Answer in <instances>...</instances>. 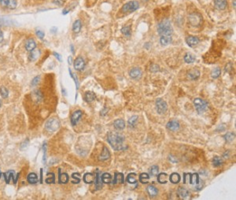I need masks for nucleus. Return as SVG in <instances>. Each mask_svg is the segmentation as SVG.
<instances>
[{
	"mask_svg": "<svg viewBox=\"0 0 236 200\" xmlns=\"http://www.w3.org/2000/svg\"><path fill=\"white\" fill-rule=\"evenodd\" d=\"M125 139V136L118 132H109L107 136L109 143L115 150H123L127 148V146L124 144Z\"/></svg>",
	"mask_w": 236,
	"mask_h": 200,
	"instance_id": "nucleus-1",
	"label": "nucleus"
},
{
	"mask_svg": "<svg viewBox=\"0 0 236 200\" xmlns=\"http://www.w3.org/2000/svg\"><path fill=\"white\" fill-rule=\"evenodd\" d=\"M158 32L161 36H172L173 30H172V27L171 25V22L168 19H165L162 20L158 24Z\"/></svg>",
	"mask_w": 236,
	"mask_h": 200,
	"instance_id": "nucleus-2",
	"label": "nucleus"
},
{
	"mask_svg": "<svg viewBox=\"0 0 236 200\" xmlns=\"http://www.w3.org/2000/svg\"><path fill=\"white\" fill-rule=\"evenodd\" d=\"M60 127V122L56 118L49 119L46 124H45V129H47L48 132H54L57 131Z\"/></svg>",
	"mask_w": 236,
	"mask_h": 200,
	"instance_id": "nucleus-3",
	"label": "nucleus"
},
{
	"mask_svg": "<svg viewBox=\"0 0 236 200\" xmlns=\"http://www.w3.org/2000/svg\"><path fill=\"white\" fill-rule=\"evenodd\" d=\"M194 105L195 106L197 111L198 114H202L208 109V104L206 101L202 100V98H197L194 100Z\"/></svg>",
	"mask_w": 236,
	"mask_h": 200,
	"instance_id": "nucleus-4",
	"label": "nucleus"
},
{
	"mask_svg": "<svg viewBox=\"0 0 236 200\" xmlns=\"http://www.w3.org/2000/svg\"><path fill=\"white\" fill-rule=\"evenodd\" d=\"M139 5L138 2L136 1H132V2H128V3L124 5V7H122V11L124 13H132L134 12L136 10H138Z\"/></svg>",
	"mask_w": 236,
	"mask_h": 200,
	"instance_id": "nucleus-5",
	"label": "nucleus"
},
{
	"mask_svg": "<svg viewBox=\"0 0 236 200\" xmlns=\"http://www.w3.org/2000/svg\"><path fill=\"white\" fill-rule=\"evenodd\" d=\"M156 106H157V111L159 114H163L167 111L168 106L165 101L162 98H158L156 100Z\"/></svg>",
	"mask_w": 236,
	"mask_h": 200,
	"instance_id": "nucleus-6",
	"label": "nucleus"
},
{
	"mask_svg": "<svg viewBox=\"0 0 236 200\" xmlns=\"http://www.w3.org/2000/svg\"><path fill=\"white\" fill-rule=\"evenodd\" d=\"M189 20H190L191 24L194 26H198L199 24H201L202 18V16L200 14H197V13H194V14H191L189 16Z\"/></svg>",
	"mask_w": 236,
	"mask_h": 200,
	"instance_id": "nucleus-7",
	"label": "nucleus"
},
{
	"mask_svg": "<svg viewBox=\"0 0 236 200\" xmlns=\"http://www.w3.org/2000/svg\"><path fill=\"white\" fill-rule=\"evenodd\" d=\"M73 65H74V69L76 70H77V71L83 70L85 67V61L84 58L82 57H78L77 58H76Z\"/></svg>",
	"mask_w": 236,
	"mask_h": 200,
	"instance_id": "nucleus-8",
	"label": "nucleus"
},
{
	"mask_svg": "<svg viewBox=\"0 0 236 200\" xmlns=\"http://www.w3.org/2000/svg\"><path fill=\"white\" fill-rule=\"evenodd\" d=\"M82 114H83V113L81 110H76V111L73 112V114L71 116V124L73 126L76 125L79 121V120L82 117Z\"/></svg>",
	"mask_w": 236,
	"mask_h": 200,
	"instance_id": "nucleus-9",
	"label": "nucleus"
},
{
	"mask_svg": "<svg viewBox=\"0 0 236 200\" xmlns=\"http://www.w3.org/2000/svg\"><path fill=\"white\" fill-rule=\"evenodd\" d=\"M94 185H95V187L97 190H99L101 189L102 187V177H101V173L100 172L97 170L96 171V173H95V180H94Z\"/></svg>",
	"mask_w": 236,
	"mask_h": 200,
	"instance_id": "nucleus-10",
	"label": "nucleus"
},
{
	"mask_svg": "<svg viewBox=\"0 0 236 200\" xmlns=\"http://www.w3.org/2000/svg\"><path fill=\"white\" fill-rule=\"evenodd\" d=\"M95 180V174H93L91 173H85L83 177V180L86 183H93Z\"/></svg>",
	"mask_w": 236,
	"mask_h": 200,
	"instance_id": "nucleus-11",
	"label": "nucleus"
},
{
	"mask_svg": "<svg viewBox=\"0 0 236 200\" xmlns=\"http://www.w3.org/2000/svg\"><path fill=\"white\" fill-rule=\"evenodd\" d=\"M125 183V176H124V174H123V173H115L114 178H113V180L112 183H113V184H116V183Z\"/></svg>",
	"mask_w": 236,
	"mask_h": 200,
	"instance_id": "nucleus-12",
	"label": "nucleus"
},
{
	"mask_svg": "<svg viewBox=\"0 0 236 200\" xmlns=\"http://www.w3.org/2000/svg\"><path fill=\"white\" fill-rule=\"evenodd\" d=\"M69 182V175L67 173H61V170H58V183H66Z\"/></svg>",
	"mask_w": 236,
	"mask_h": 200,
	"instance_id": "nucleus-13",
	"label": "nucleus"
},
{
	"mask_svg": "<svg viewBox=\"0 0 236 200\" xmlns=\"http://www.w3.org/2000/svg\"><path fill=\"white\" fill-rule=\"evenodd\" d=\"M129 75H130V77H131L132 78L138 79L141 77L142 71L140 70V69L133 68L130 70V72H129Z\"/></svg>",
	"mask_w": 236,
	"mask_h": 200,
	"instance_id": "nucleus-14",
	"label": "nucleus"
},
{
	"mask_svg": "<svg viewBox=\"0 0 236 200\" xmlns=\"http://www.w3.org/2000/svg\"><path fill=\"white\" fill-rule=\"evenodd\" d=\"M167 128L171 130V131H177L178 129H179V122L175 120H173V121H169L168 124H167Z\"/></svg>",
	"mask_w": 236,
	"mask_h": 200,
	"instance_id": "nucleus-15",
	"label": "nucleus"
},
{
	"mask_svg": "<svg viewBox=\"0 0 236 200\" xmlns=\"http://www.w3.org/2000/svg\"><path fill=\"white\" fill-rule=\"evenodd\" d=\"M40 51L39 49H34L33 51H30L28 58L31 61H34L40 57Z\"/></svg>",
	"mask_w": 236,
	"mask_h": 200,
	"instance_id": "nucleus-16",
	"label": "nucleus"
},
{
	"mask_svg": "<svg viewBox=\"0 0 236 200\" xmlns=\"http://www.w3.org/2000/svg\"><path fill=\"white\" fill-rule=\"evenodd\" d=\"M187 44H188V46L190 47H194L196 45H198L199 43V40L195 36H188L186 40Z\"/></svg>",
	"mask_w": 236,
	"mask_h": 200,
	"instance_id": "nucleus-17",
	"label": "nucleus"
},
{
	"mask_svg": "<svg viewBox=\"0 0 236 200\" xmlns=\"http://www.w3.org/2000/svg\"><path fill=\"white\" fill-rule=\"evenodd\" d=\"M36 42L33 39H29L28 40L26 44H25V48L28 51H33L34 49H36Z\"/></svg>",
	"mask_w": 236,
	"mask_h": 200,
	"instance_id": "nucleus-18",
	"label": "nucleus"
},
{
	"mask_svg": "<svg viewBox=\"0 0 236 200\" xmlns=\"http://www.w3.org/2000/svg\"><path fill=\"white\" fill-rule=\"evenodd\" d=\"M27 180L28 182L32 184H35V183H38L39 179H38V176L36 175V173H30L27 176Z\"/></svg>",
	"mask_w": 236,
	"mask_h": 200,
	"instance_id": "nucleus-19",
	"label": "nucleus"
},
{
	"mask_svg": "<svg viewBox=\"0 0 236 200\" xmlns=\"http://www.w3.org/2000/svg\"><path fill=\"white\" fill-rule=\"evenodd\" d=\"M189 175H190V183L191 184H199V183H200V179H199V176L198 174L197 173H193V174H191V173H189Z\"/></svg>",
	"mask_w": 236,
	"mask_h": 200,
	"instance_id": "nucleus-20",
	"label": "nucleus"
},
{
	"mask_svg": "<svg viewBox=\"0 0 236 200\" xmlns=\"http://www.w3.org/2000/svg\"><path fill=\"white\" fill-rule=\"evenodd\" d=\"M177 194L181 199H186L189 196V191L187 189H186L184 187H179L178 190H177Z\"/></svg>",
	"mask_w": 236,
	"mask_h": 200,
	"instance_id": "nucleus-21",
	"label": "nucleus"
},
{
	"mask_svg": "<svg viewBox=\"0 0 236 200\" xmlns=\"http://www.w3.org/2000/svg\"><path fill=\"white\" fill-rule=\"evenodd\" d=\"M113 125L115 129H117V130H122L125 128V123L122 119H117L113 122Z\"/></svg>",
	"mask_w": 236,
	"mask_h": 200,
	"instance_id": "nucleus-22",
	"label": "nucleus"
},
{
	"mask_svg": "<svg viewBox=\"0 0 236 200\" xmlns=\"http://www.w3.org/2000/svg\"><path fill=\"white\" fill-rule=\"evenodd\" d=\"M109 157H110V154H109V151L108 148H107L106 147H104L101 155L99 156V160H101V161H105V160H107L108 158H109Z\"/></svg>",
	"mask_w": 236,
	"mask_h": 200,
	"instance_id": "nucleus-23",
	"label": "nucleus"
},
{
	"mask_svg": "<svg viewBox=\"0 0 236 200\" xmlns=\"http://www.w3.org/2000/svg\"><path fill=\"white\" fill-rule=\"evenodd\" d=\"M169 180H170L171 183H174V184L178 183L180 181V176H179V174L176 173H172L170 175V176H169Z\"/></svg>",
	"mask_w": 236,
	"mask_h": 200,
	"instance_id": "nucleus-24",
	"label": "nucleus"
},
{
	"mask_svg": "<svg viewBox=\"0 0 236 200\" xmlns=\"http://www.w3.org/2000/svg\"><path fill=\"white\" fill-rule=\"evenodd\" d=\"M146 189H147V192L150 197H155L158 193V190L154 185H149Z\"/></svg>",
	"mask_w": 236,
	"mask_h": 200,
	"instance_id": "nucleus-25",
	"label": "nucleus"
},
{
	"mask_svg": "<svg viewBox=\"0 0 236 200\" xmlns=\"http://www.w3.org/2000/svg\"><path fill=\"white\" fill-rule=\"evenodd\" d=\"M199 76H200V72L198 69H195L191 70L188 73V78L191 79V80H196V79L198 78Z\"/></svg>",
	"mask_w": 236,
	"mask_h": 200,
	"instance_id": "nucleus-26",
	"label": "nucleus"
},
{
	"mask_svg": "<svg viewBox=\"0 0 236 200\" xmlns=\"http://www.w3.org/2000/svg\"><path fill=\"white\" fill-rule=\"evenodd\" d=\"M215 6L219 10H224L227 7L226 0H215Z\"/></svg>",
	"mask_w": 236,
	"mask_h": 200,
	"instance_id": "nucleus-27",
	"label": "nucleus"
},
{
	"mask_svg": "<svg viewBox=\"0 0 236 200\" xmlns=\"http://www.w3.org/2000/svg\"><path fill=\"white\" fill-rule=\"evenodd\" d=\"M127 182L132 184H136L137 183V180H136V174L135 173H129L127 176Z\"/></svg>",
	"mask_w": 236,
	"mask_h": 200,
	"instance_id": "nucleus-28",
	"label": "nucleus"
},
{
	"mask_svg": "<svg viewBox=\"0 0 236 200\" xmlns=\"http://www.w3.org/2000/svg\"><path fill=\"white\" fill-rule=\"evenodd\" d=\"M149 179H150V175L148 173H142L139 175V181L142 183H149Z\"/></svg>",
	"mask_w": 236,
	"mask_h": 200,
	"instance_id": "nucleus-29",
	"label": "nucleus"
},
{
	"mask_svg": "<svg viewBox=\"0 0 236 200\" xmlns=\"http://www.w3.org/2000/svg\"><path fill=\"white\" fill-rule=\"evenodd\" d=\"M84 98H85V100H86V102H93L94 99H95V95H94V92H87L86 93H85Z\"/></svg>",
	"mask_w": 236,
	"mask_h": 200,
	"instance_id": "nucleus-30",
	"label": "nucleus"
},
{
	"mask_svg": "<svg viewBox=\"0 0 236 200\" xmlns=\"http://www.w3.org/2000/svg\"><path fill=\"white\" fill-rule=\"evenodd\" d=\"M14 170H10V171H8V172H7V173H3V176H4V177H5V180H6L7 183H10V181L11 179H14Z\"/></svg>",
	"mask_w": 236,
	"mask_h": 200,
	"instance_id": "nucleus-31",
	"label": "nucleus"
},
{
	"mask_svg": "<svg viewBox=\"0 0 236 200\" xmlns=\"http://www.w3.org/2000/svg\"><path fill=\"white\" fill-rule=\"evenodd\" d=\"M102 181L104 183H110L112 182V176L108 173H105L102 175Z\"/></svg>",
	"mask_w": 236,
	"mask_h": 200,
	"instance_id": "nucleus-32",
	"label": "nucleus"
},
{
	"mask_svg": "<svg viewBox=\"0 0 236 200\" xmlns=\"http://www.w3.org/2000/svg\"><path fill=\"white\" fill-rule=\"evenodd\" d=\"M81 27H82V24H81L80 20H76L73 25V31L75 33H79L81 30Z\"/></svg>",
	"mask_w": 236,
	"mask_h": 200,
	"instance_id": "nucleus-33",
	"label": "nucleus"
},
{
	"mask_svg": "<svg viewBox=\"0 0 236 200\" xmlns=\"http://www.w3.org/2000/svg\"><path fill=\"white\" fill-rule=\"evenodd\" d=\"M167 176H168L167 173H159L158 175V181L160 183H167V181H168V180H167Z\"/></svg>",
	"mask_w": 236,
	"mask_h": 200,
	"instance_id": "nucleus-34",
	"label": "nucleus"
},
{
	"mask_svg": "<svg viewBox=\"0 0 236 200\" xmlns=\"http://www.w3.org/2000/svg\"><path fill=\"white\" fill-rule=\"evenodd\" d=\"M160 42L162 45L167 46L172 42V36H161Z\"/></svg>",
	"mask_w": 236,
	"mask_h": 200,
	"instance_id": "nucleus-35",
	"label": "nucleus"
},
{
	"mask_svg": "<svg viewBox=\"0 0 236 200\" xmlns=\"http://www.w3.org/2000/svg\"><path fill=\"white\" fill-rule=\"evenodd\" d=\"M33 95L35 97V101H36V102H40L44 98V95L40 92V90H36L33 92Z\"/></svg>",
	"mask_w": 236,
	"mask_h": 200,
	"instance_id": "nucleus-36",
	"label": "nucleus"
},
{
	"mask_svg": "<svg viewBox=\"0 0 236 200\" xmlns=\"http://www.w3.org/2000/svg\"><path fill=\"white\" fill-rule=\"evenodd\" d=\"M72 178L74 180L72 181V183H75V184H77L80 182L81 178H80V174L79 173H74L72 174Z\"/></svg>",
	"mask_w": 236,
	"mask_h": 200,
	"instance_id": "nucleus-37",
	"label": "nucleus"
},
{
	"mask_svg": "<svg viewBox=\"0 0 236 200\" xmlns=\"http://www.w3.org/2000/svg\"><path fill=\"white\" fill-rule=\"evenodd\" d=\"M184 61H185L187 63L190 64V63H192V62H194V61H195V58H194V56L192 55L191 54L187 53V54L184 56Z\"/></svg>",
	"mask_w": 236,
	"mask_h": 200,
	"instance_id": "nucleus-38",
	"label": "nucleus"
},
{
	"mask_svg": "<svg viewBox=\"0 0 236 200\" xmlns=\"http://www.w3.org/2000/svg\"><path fill=\"white\" fill-rule=\"evenodd\" d=\"M235 135L234 132H227V133H226L223 136V138L225 139L227 142H231V141H233L234 139H235Z\"/></svg>",
	"mask_w": 236,
	"mask_h": 200,
	"instance_id": "nucleus-39",
	"label": "nucleus"
},
{
	"mask_svg": "<svg viewBox=\"0 0 236 200\" xmlns=\"http://www.w3.org/2000/svg\"><path fill=\"white\" fill-rule=\"evenodd\" d=\"M0 95H1V96L3 98H7V97H8V95H9V91H8V89H7L6 87L2 86V87L0 88Z\"/></svg>",
	"mask_w": 236,
	"mask_h": 200,
	"instance_id": "nucleus-40",
	"label": "nucleus"
},
{
	"mask_svg": "<svg viewBox=\"0 0 236 200\" xmlns=\"http://www.w3.org/2000/svg\"><path fill=\"white\" fill-rule=\"evenodd\" d=\"M159 173V168L158 166H151V168L150 169V175L153 176H157Z\"/></svg>",
	"mask_w": 236,
	"mask_h": 200,
	"instance_id": "nucleus-41",
	"label": "nucleus"
},
{
	"mask_svg": "<svg viewBox=\"0 0 236 200\" xmlns=\"http://www.w3.org/2000/svg\"><path fill=\"white\" fill-rule=\"evenodd\" d=\"M220 73H221L220 69L216 68V69H214L212 71V73H211V76H212V78L216 79L219 77L220 76Z\"/></svg>",
	"mask_w": 236,
	"mask_h": 200,
	"instance_id": "nucleus-42",
	"label": "nucleus"
},
{
	"mask_svg": "<svg viewBox=\"0 0 236 200\" xmlns=\"http://www.w3.org/2000/svg\"><path fill=\"white\" fill-rule=\"evenodd\" d=\"M212 163L214 166H220L223 164V159L220 157H214L212 159Z\"/></svg>",
	"mask_w": 236,
	"mask_h": 200,
	"instance_id": "nucleus-43",
	"label": "nucleus"
},
{
	"mask_svg": "<svg viewBox=\"0 0 236 200\" xmlns=\"http://www.w3.org/2000/svg\"><path fill=\"white\" fill-rule=\"evenodd\" d=\"M122 33L126 36H131V26H125L122 28Z\"/></svg>",
	"mask_w": 236,
	"mask_h": 200,
	"instance_id": "nucleus-44",
	"label": "nucleus"
},
{
	"mask_svg": "<svg viewBox=\"0 0 236 200\" xmlns=\"http://www.w3.org/2000/svg\"><path fill=\"white\" fill-rule=\"evenodd\" d=\"M51 177H47V179L45 180V182L47 183H55V176H54V173H51Z\"/></svg>",
	"mask_w": 236,
	"mask_h": 200,
	"instance_id": "nucleus-45",
	"label": "nucleus"
},
{
	"mask_svg": "<svg viewBox=\"0 0 236 200\" xmlns=\"http://www.w3.org/2000/svg\"><path fill=\"white\" fill-rule=\"evenodd\" d=\"M137 119H138V117H137V116H133L132 117H131V118L128 120V124H129V125L131 126V127L135 125V124L136 123V121H137Z\"/></svg>",
	"mask_w": 236,
	"mask_h": 200,
	"instance_id": "nucleus-46",
	"label": "nucleus"
},
{
	"mask_svg": "<svg viewBox=\"0 0 236 200\" xmlns=\"http://www.w3.org/2000/svg\"><path fill=\"white\" fill-rule=\"evenodd\" d=\"M8 7L11 9V10H14L17 7V2L16 0H10L9 3H8Z\"/></svg>",
	"mask_w": 236,
	"mask_h": 200,
	"instance_id": "nucleus-47",
	"label": "nucleus"
},
{
	"mask_svg": "<svg viewBox=\"0 0 236 200\" xmlns=\"http://www.w3.org/2000/svg\"><path fill=\"white\" fill-rule=\"evenodd\" d=\"M69 73H70L71 77H72V78L74 79L75 83H76V89H78V88H79V82H78L77 77H76V75H74L73 73H72V71H71L70 69H69Z\"/></svg>",
	"mask_w": 236,
	"mask_h": 200,
	"instance_id": "nucleus-48",
	"label": "nucleus"
},
{
	"mask_svg": "<svg viewBox=\"0 0 236 200\" xmlns=\"http://www.w3.org/2000/svg\"><path fill=\"white\" fill-rule=\"evenodd\" d=\"M40 77H36L32 80V86L37 85L39 81H40Z\"/></svg>",
	"mask_w": 236,
	"mask_h": 200,
	"instance_id": "nucleus-49",
	"label": "nucleus"
},
{
	"mask_svg": "<svg viewBox=\"0 0 236 200\" xmlns=\"http://www.w3.org/2000/svg\"><path fill=\"white\" fill-rule=\"evenodd\" d=\"M159 70V66L158 65L154 64L150 66V71L152 72H157Z\"/></svg>",
	"mask_w": 236,
	"mask_h": 200,
	"instance_id": "nucleus-50",
	"label": "nucleus"
},
{
	"mask_svg": "<svg viewBox=\"0 0 236 200\" xmlns=\"http://www.w3.org/2000/svg\"><path fill=\"white\" fill-rule=\"evenodd\" d=\"M36 35H37L38 37L40 38V39H44V36H45L44 32H42V31H37V32H36Z\"/></svg>",
	"mask_w": 236,
	"mask_h": 200,
	"instance_id": "nucleus-51",
	"label": "nucleus"
},
{
	"mask_svg": "<svg viewBox=\"0 0 236 200\" xmlns=\"http://www.w3.org/2000/svg\"><path fill=\"white\" fill-rule=\"evenodd\" d=\"M10 0H0V3L3 7H7Z\"/></svg>",
	"mask_w": 236,
	"mask_h": 200,
	"instance_id": "nucleus-52",
	"label": "nucleus"
},
{
	"mask_svg": "<svg viewBox=\"0 0 236 200\" xmlns=\"http://www.w3.org/2000/svg\"><path fill=\"white\" fill-rule=\"evenodd\" d=\"M28 145V140L27 139L26 141H24V142L21 143V145H20V149H21L23 147H25V148H27Z\"/></svg>",
	"mask_w": 236,
	"mask_h": 200,
	"instance_id": "nucleus-53",
	"label": "nucleus"
},
{
	"mask_svg": "<svg viewBox=\"0 0 236 200\" xmlns=\"http://www.w3.org/2000/svg\"><path fill=\"white\" fill-rule=\"evenodd\" d=\"M54 3L55 4H57V5H58V6H62V4H63V0H54Z\"/></svg>",
	"mask_w": 236,
	"mask_h": 200,
	"instance_id": "nucleus-54",
	"label": "nucleus"
},
{
	"mask_svg": "<svg viewBox=\"0 0 236 200\" xmlns=\"http://www.w3.org/2000/svg\"><path fill=\"white\" fill-rule=\"evenodd\" d=\"M54 55L56 57V58H57V60H58V61H61V56H60V54H57V53H56V52H54Z\"/></svg>",
	"mask_w": 236,
	"mask_h": 200,
	"instance_id": "nucleus-55",
	"label": "nucleus"
},
{
	"mask_svg": "<svg viewBox=\"0 0 236 200\" xmlns=\"http://www.w3.org/2000/svg\"><path fill=\"white\" fill-rule=\"evenodd\" d=\"M3 33L2 31L0 30V42L3 41Z\"/></svg>",
	"mask_w": 236,
	"mask_h": 200,
	"instance_id": "nucleus-56",
	"label": "nucleus"
},
{
	"mask_svg": "<svg viewBox=\"0 0 236 200\" xmlns=\"http://www.w3.org/2000/svg\"><path fill=\"white\" fill-rule=\"evenodd\" d=\"M169 159L172 160V162H177V159H175V160H174V157L170 156V157H169Z\"/></svg>",
	"mask_w": 236,
	"mask_h": 200,
	"instance_id": "nucleus-57",
	"label": "nucleus"
},
{
	"mask_svg": "<svg viewBox=\"0 0 236 200\" xmlns=\"http://www.w3.org/2000/svg\"><path fill=\"white\" fill-rule=\"evenodd\" d=\"M68 61H69V64H72V57L69 56V58H68Z\"/></svg>",
	"mask_w": 236,
	"mask_h": 200,
	"instance_id": "nucleus-58",
	"label": "nucleus"
},
{
	"mask_svg": "<svg viewBox=\"0 0 236 200\" xmlns=\"http://www.w3.org/2000/svg\"><path fill=\"white\" fill-rule=\"evenodd\" d=\"M70 48H71V50H72V52H73V53H74V49H73V45H71Z\"/></svg>",
	"mask_w": 236,
	"mask_h": 200,
	"instance_id": "nucleus-59",
	"label": "nucleus"
},
{
	"mask_svg": "<svg viewBox=\"0 0 236 200\" xmlns=\"http://www.w3.org/2000/svg\"><path fill=\"white\" fill-rule=\"evenodd\" d=\"M234 7H235V0H234Z\"/></svg>",
	"mask_w": 236,
	"mask_h": 200,
	"instance_id": "nucleus-60",
	"label": "nucleus"
},
{
	"mask_svg": "<svg viewBox=\"0 0 236 200\" xmlns=\"http://www.w3.org/2000/svg\"><path fill=\"white\" fill-rule=\"evenodd\" d=\"M1 104H2V103H1V100H0V106H1Z\"/></svg>",
	"mask_w": 236,
	"mask_h": 200,
	"instance_id": "nucleus-61",
	"label": "nucleus"
},
{
	"mask_svg": "<svg viewBox=\"0 0 236 200\" xmlns=\"http://www.w3.org/2000/svg\"><path fill=\"white\" fill-rule=\"evenodd\" d=\"M0 177H1V171H0Z\"/></svg>",
	"mask_w": 236,
	"mask_h": 200,
	"instance_id": "nucleus-62",
	"label": "nucleus"
},
{
	"mask_svg": "<svg viewBox=\"0 0 236 200\" xmlns=\"http://www.w3.org/2000/svg\"><path fill=\"white\" fill-rule=\"evenodd\" d=\"M143 1H147V0H143Z\"/></svg>",
	"mask_w": 236,
	"mask_h": 200,
	"instance_id": "nucleus-63",
	"label": "nucleus"
}]
</instances>
